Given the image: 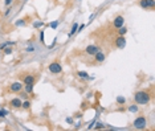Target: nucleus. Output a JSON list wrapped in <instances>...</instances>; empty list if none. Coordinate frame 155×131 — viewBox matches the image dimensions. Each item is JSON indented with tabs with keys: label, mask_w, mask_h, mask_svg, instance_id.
Returning <instances> with one entry per match:
<instances>
[{
	"label": "nucleus",
	"mask_w": 155,
	"mask_h": 131,
	"mask_svg": "<svg viewBox=\"0 0 155 131\" xmlns=\"http://www.w3.org/2000/svg\"><path fill=\"white\" fill-rule=\"evenodd\" d=\"M152 98V94L147 90H139L134 94V101L137 105H147Z\"/></svg>",
	"instance_id": "obj_1"
},
{
	"label": "nucleus",
	"mask_w": 155,
	"mask_h": 131,
	"mask_svg": "<svg viewBox=\"0 0 155 131\" xmlns=\"http://www.w3.org/2000/svg\"><path fill=\"white\" fill-rule=\"evenodd\" d=\"M43 25H44L43 21H35V23H33V27L35 28H40V27H43Z\"/></svg>",
	"instance_id": "obj_20"
},
{
	"label": "nucleus",
	"mask_w": 155,
	"mask_h": 131,
	"mask_svg": "<svg viewBox=\"0 0 155 131\" xmlns=\"http://www.w3.org/2000/svg\"><path fill=\"white\" fill-rule=\"evenodd\" d=\"M12 1H13V0H4V4H5L7 7H9V5L12 4Z\"/></svg>",
	"instance_id": "obj_23"
},
{
	"label": "nucleus",
	"mask_w": 155,
	"mask_h": 131,
	"mask_svg": "<svg viewBox=\"0 0 155 131\" xmlns=\"http://www.w3.org/2000/svg\"><path fill=\"white\" fill-rule=\"evenodd\" d=\"M24 88V84L23 82H19V81H15V82H12L11 85H9V88H8V90L11 93H19L21 92Z\"/></svg>",
	"instance_id": "obj_5"
},
{
	"label": "nucleus",
	"mask_w": 155,
	"mask_h": 131,
	"mask_svg": "<svg viewBox=\"0 0 155 131\" xmlns=\"http://www.w3.org/2000/svg\"><path fill=\"white\" fill-rule=\"evenodd\" d=\"M3 50H4V53L5 54H12V48H8V45L5 46Z\"/></svg>",
	"instance_id": "obj_22"
},
{
	"label": "nucleus",
	"mask_w": 155,
	"mask_h": 131,
	"mask_svg": "<svg viewBox=\"0 0 155 131\" xmlns=\"http://www.w3.org/2000/svg\"><path fill=\"white\" fill-rule=\"evenodd\" d=\"M7 45H8L7 41H5V43H3V44H0V49H4V48H5Z\"/></svg>",
	"instance_id": "obj_25"
},
{
	"label": "nucleus",
	"mask_w": 155,
	"mask_h": 131,
	"mask_svg": "<svg viewBox=\"0 0 155 131\" xmlns=\"http://www.w3.org/2000/svg\"><path fill=\"white\" fill-rule=\"evenodd\" d=\"M85 28V24H81V25H78V31H82Z\"/></svg>",
	"instance_id": "obj_27"
},
{
	"label": "nucleus",
	"mask_w": 155,
	"mask_h": 131,
	"mask_svg": "<svg viewBox=\"0 0 155 131\" xmlns=\"http://www.w3.org/2000/svg\"><path fill=\"white\" fill-rule=\"evenodd\" d=\"M93 57H94V61L97 62V64H102V62L106 60V54H105L102 50H98V52L94 54Z\"/></svg>",
	"instance_id": "obj_11"
},
{
	"label": "nucleus",
	"mask_w": 155,
	"mask_h": 131,
	"mask_svg": "<svg viewBox=\"0 0 155 131\" xmlns=\"http://www.w3.org/2000/svg\"><path fill=\"white\" fill-rule=\"evenodd\" d=\"M138 5H139L142 9H154L155 0H139V1H138Z\"/></svg>",
	"instance_id": "obj_4"
},
{
	"label": "nucleus",
	"mask_w": 155,
	"mask_h": 131,
	"mask_svg": "<svg viewBox=\"0 0 155 131\" xmlns=\"http://www.w3.org/2000/svg\"><path fill=\"white\" fill-rule=\"evenodd\" d=\"M77 74H78V77L85 78V80H89V76H88V73H86V72H82V70H80V72H77Z\"/></svg>",
	"instance_id": "obj_16"
},
{
	"label": "nucleus",
	"mask_w": 155,
	"mask_h": 131,
	"mask_svg": "<svg viewBox=\"0 0 155 131\" xmlns=\"http://www.w3.org/2000/svg\"><path fill=\"white\" fill-rule=\"evenodd\" d=\"M5 115H8V111L4 110V109H1V110H0V118H4Z\"/></svg>",
	"instance_id": "obj_21"
},
{
	"label": "nucleus",
	"mask_w": 155,
	"mask_h": 131,
	"mask_svg": "<svg viewBox=\"0 0 155 131\" xmlns=\"http://www.w3.org/2000/svg\"><path fill=\"white\" fill-rule=\"evenodd\" d=\"M48 70H49L51 74H60V73H62V65L58 61L51 62L49 66H48Z\"/></svg>",
	"instance_id": "obj_3"
},
{
	"label": "nucleus",
	"mask_w": 155,
	"mask_h": 131,
	"mask_svg": "<svg viewBox=\"0 0 155 131\" xmlns=\"http://www.w3.org/2000/svg\"><path fill=\"white\" fill-rule=\"evenodd\" d=\"M125 102H126V99H125L123 97H118V98H117V103L118 105H122V103H125Z\"/></svg>",
	"instance_id": "obj_19"
},
{
	"label": "nucleus",
	"mask_w": 155,
	"mask_h": 131,
	"mask_svg": "<svg viewBox=\"0 0 155 131\" xmlns=\"http://www.w3.org/2000/svg\"><path fill=\"white\" fill-rule=\"evenodd\" d=\"M21 80H23L24 85H27V84H33V85H35L37 77H36V76H33V74H31V73H28V74H25V76H23V78H21Z\"/></svg>",
	"instance_id": "obj_7"
},
{
	"label": "nucleus",
	"mask_w": 155,
	"mask_h": 131,
	"mask_svg": "<svg viewBox=\"0 0 155 131\" xmlns=\"http://www.w3.org/2000/svg\"><path fill=\"white\" fill-rule=\"evenodd\" d=\"M57 25H58V21H54V23H52V24H51V27H52V28H56Z\"/></svg>",
	"instance_id": "obj_26"
},
{
	"label": "nucleus",
	"mask_w": 155,
	"mask_h": 131,
	"mask_svg": "<svg viewBox=\"0 0 155 131\" xmlns=\"http://www.w3.org/2000/svg\"><path fill=\"white\" fill-rule=\"evenodd\" d=\"M126 33H127V28L125 27V25L117 28V35L118 36H126Z\"/></svg>",
	"instance_id": "obj_13"
},
{
	"label": "nucleus",
	"mask_w": 155,
	"mask_h": 131,
	"mask_svg": "<svg viewBox=\"0 0 155 131\" xmlns=\"http://www.w3.org/2000/svg\"><path fill=\"white\" fill-rule=\"evenodd\" d=\"M114 45H115L117 49H123L125 46H126V39H125V36H117L115 39H114Z\"/></svg>",
	"instance_id": "obj_6"
},
{
	"label": "nucleus",
	"mask_w": 155,
	"mask_h": 131,
	"mask_svg": "<svg viewBox=\"0 0 155 131\" xmlns=\"http://www.w3.org/2000/svg\"><path fill=\"white\" fill-rule=\"evenodd\" d=\"M77 29H78V24H77V23H74V24H73V27H72V31H70L69 35H70V36L74 35V33L77 32Z\"/></svg>",
	"instance_id": "obj_18"
},
{
	"label": "nucleus",
	"mask_w": 155,
	"mask_h": 131,
	"mask_svg": "<svg viewBox=\"0 0 155 131\" xmlns=\"http://www.w3.org/2000/svg\"><path fill=\"white\" fill-rule=\"evenodd\" d=\"M31 105H32L31 101L25 99V101H23V103H21V109H24V110H29V109H31Z\"/></svg>",
	"instance_id": "obj_15"
},
{
	"label": "nucleus",
	"mask_w": 155,
	"mask_h": 131,
	"mask_svg": "<svg viewBox=\"0 0 155 131\" xmlns=\"http://www.w3.org/2000/svg\"><path fill=\"white\" fill-rule=\"evenodd\" d=\"M11 9H12L11 7H8V9H7V11H5V13H4V15H5V16H8V15H9V13H11Z\"/></svg>",
	"instance_id": "obj_24"
},
{
	"label": "nucleus",
	"mask_w": 155,
	"mask_h": 131,
	"mask_svg": "<svg viewBox=\"0 0 155 131\" xmlns=\"http://www.w3.org/2000/svg\"><path fill=\"white\" fill-rule=\"evenodd\" d=\"M122 25H125V17L122 15L115 16V17H114V20H113V27L117 29V28L122 27Z\"/></svg>",
	"instance_id": "obj_8"
},
{
	"label": "nucleus",
	"mask_w": 155,
	"mask_h": 131,
	"mask_svg": "<svg viewBox=\"0 0 155 131\" xmlns=\"http://www.w3.org/2000/svg\"><path fill=\"white\" fill-rule=\"evenodd\" d=\"M32 20H31V17L28 16V17H24V19H20V20H17L15 23V25L16 27H25L28 23H31Z\"/></svg>",
	"instance_id": "obj_12"
},
{
	"label": "nucleus",
	"mask_w": 155,
	"mask_h": 131,
	"mask_svg": "<svg viewBox=\"0 0 155 131\" xmlns=\"http://www.w3.org/2000/svg\"><path fill=\"white\" fill-rule=\"evenodd\" d=\"M98 50H100V48H98L97 45H94V44H90V45L86 46L84 52H85V53L88 54V56H94V54L97 53Z\"/></svg>",
	"instance_id": "obj_9"
},
{
	"label": "nucleus",
	"mask_w": 155,
	"mask_h": 131,
	"mask_svg": "<svg viewBox=\"0 0 155 131\" xmlns=\"http://www.w3.org/2000/svg\"><path fill=\"white\" fill-rule=\"evenodd\" d=\"M138 110H139V109H138V105H131V106L129 107V111L130 113H138Z\"/></svg>",
	"instance_id": "obj_17"
},
{
	"label": "nucleus",
	"mask_w": 155,
	"mask_h": 131,
	"mask_svg": "<svg viewBox=\"0 0 155 131\" xmlns=\"http://www.w3.org/2000/svg\"><path fill=\"white\" fill-rule=\"evenodd\" d=\"M33 86H35L33 84H27L23 89H24V92L27 93V94H32V93H33Z\"/></svg>",
	"instance_id": "obj_14"
},
{
	"label": "nucleus",
	"mask_w": 155,
	"mask_h": 131,
	"mask_svg": "<svg viewBox=\"0 0 155 131\" xmlns=\"http://www.w3.org/2000/svg\"><path fill=\"white\" fill-rule=\"evenodd\" d=\"M102 127H104V124H102V123H98L97 124V128H102Z\"/></svg>",
	"instance_id": "obj_28"
},
{
	"label": "nucleus",
	"mask_w": 155,
	"mask_h": 131,
	"mask_svg": "<svg viewBox=\"0 0 155 131\" xmlns=\"http://www.w3.org/2000/svg\"><path fill=\"white\" fill-rule=\"evenodd\" d=\"M133 126H134V128H137V130H144V128L147 127V119H146L144 117H138V118L134 119Z\"/></svg>",
	"instance_id": "obj_2"
},
{
	"label": "nucleus",
	"mask_w": 155,
	"mask_h": 131,
	"mask_svg": "<svg viewBox=\"0 0 155 131\" xmlns=\"http://www.w3.org/2000/svg\"><path fill=\"white\" fill-rule=\"evenodd\" d=\"M21 103H23V101L20 99L19 97H16V98H12V99L8 102V105H9L12 109H21Z\"/></svg>",
	"instance_id": "obj_10"
}]
</instances>
